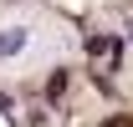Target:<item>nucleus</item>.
Returning a JSON list of instances; mask_svg holds the SVG:
<instances>
[{
    "mask_svg": "<svg viewBox=\"0 0 133 127\" xmlns=\"http://www.w3.org/2000/svg\"><path fill=\"white\" fill-rule=\"evenodd\" d=\"M118 51H123V46H118L113 36H92V41H87V56H92L97 66H108V71L118 66Z\"/></svg>",
    "mask_w": 133,
    "mask_h": 127,
    "instance_id": "1",
    "label": "nucleus"
},
{
    "mask_svg": "<svg viewBox=\"0 0 133 127\" xmlns=\"http://www.w3.org/2000/svg\"><path fill=\"white\" fill-rule=\"evenodd\" d=\"M26 41H31V31H26V26L0 31V56H21V51H26Z\"/></svg>",
    "mask_w": 133,
    "mask_h": 127,
    "instance_id": "2",
    "label": "nucleus"
},
{
    "mask_svg": "<svg viewBox=\"0 0 133 127\" xmlns=\"http://www.w3.org/2000/svg\"><path fill=\"white\" fill-rule=\"evenodd\" d=\"M108 127H133V117H113V122H108Z\"/></svg>",
    "mask_w": 133,
    "mask_h": 127,
    "instance_id": "3",
    "label": "nucleus"
}]
</instances>
